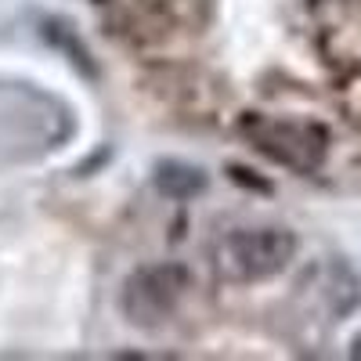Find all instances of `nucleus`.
<instances>
[{
	"mask_svg": "<svg viewBox=\"0 0 361 361\" xmlns=\"http://www.w3.org/2000/svg\"><path fill=\"white\" fill-rule=\"evenodd\" d=\"M296 246L300 243L289 228H235L214 243L209 264L221 282L253 286L282 275L296 257Z\"/></svg>",
	"mask_w": 361,
	"mask_h": 361,
	"instance_id": "f257e3e1",
	"label": "nucleus"
},
{
	"mask_svg": "<svg viewBox=\"0 0 361 361\" xmlns=\"http://www.w3.org/2000/svg\"><path fill=\"white\" fill-rule=\"evenodd\" d=\"M243 137L257 148L260 156L279 163L293 173H318L329 156V130L318 119H289V116H243L238 123Z\"/></svg>",
	"mask_w": 361,
	"mask_h": 361,
	"instance_id": "f03ea898",
	"label": "nucleus"
},
{
	"mask_svg": "<svg viewBox=\"0 0 361 361\" xmlns=\"http://www.w3.org/2000/svg\"><path fill=\"white\" fill-rule=\"evenodd\" d=\"M192 289V275L185 264H145L123 282V296H119V307L123 318L137 329H159L166 325L177 307L185 304V296Z\"/></svg>",
	"mask_w": 361,
	"mask_h": 361,
	"instance_id": "7ed1b4c3",
	"label": "nucleus"
},
{
	"mask_svg": "<svg viewBox=\"0 0 361 361\" xmlns=\"http://www.w3.org/2000/svg\"><path fill=\"white\" fill-rule=\"evenodd\" d=\"M209 177L192 166V163H180V159H166L156 166V188L166 195V199H192L199 192H206Z\"/></svg>",
	"mask_w": 361,
	"mask_h": 361,
	"instance_id": "20e7f679",
	"label": "nucleus"
},
{
	"mask_svg": "<svg viewBox=\"0 0 361 361\" xmlns=\"http://www.w3.org/2000/svg\"><path fill=\"white\" fill-rule=\"evenodd\" d=\"M44 37H47L51 44L62 47L76 69H83L87 76H94V62H90L87 47H83V44H76V37H73V29H69V25H62V22H47V25H44Z\"/></svg>",
	"mask_w": 361,
	"mask_h": 361,
	"instance_id": "39448f33",
	"label": "nucleus"
},
{
	"mask_svg": "<svg viewBox=\"0 0 361 361\" xmlns=\"http://www.w3.org/2000/svg\"><path fill=\"white\" fill-rule=\"evenodd\" d=\"M350 357H357L361 361V333L354 336V343H350Z\"/></svg>",
	"mask_w": 361,
	"mask_h": 361,
	"instance_id": "423d86ee",
	"label": "nucleus"
}]
</instances>
